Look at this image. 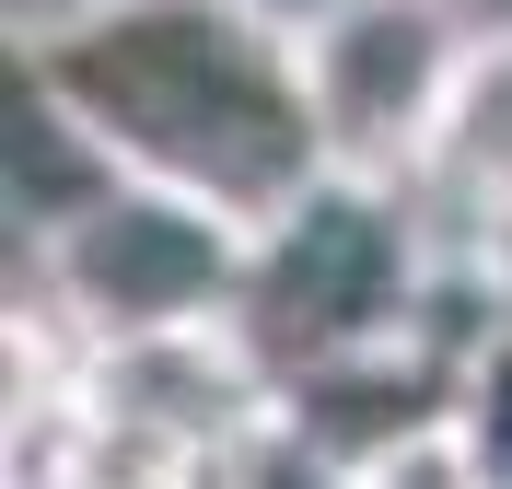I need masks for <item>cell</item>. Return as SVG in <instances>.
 <instances>
[{"instance_id": "6da1fadb", "label": "cell", "mask_w": 512, "mask_h": 489, "mask_svg": "<svg viewBox=\"0 0 512 489\" xmlns=\"http://www.w3.org/2000/svg\"><path fill=\"white\" fill-rule=\"evenodd\" d=\"M12 82L47 94L128 187L198 198L245 233L338 175L303 35L268 0H59L12 35Z\"/></svg>"}, {"instance_id": "7a4b0ae2", "label": "cell", "mask_w": 512, "mask_h": 489, "mask_svg": "<svg viewBox=\"0 0 512 489\" xmlns=\"http://www.w3.org/2000/svg\"><path fill=\"white\" fill-rule=\"evenodd\" d=\"M443 245L419 222V187H373V175H326L315 198H291L280 222L245 245V292L233 326L268 361V385H303L326 361L396 350L431 315Z\"/></svg>"}, {"instance_id": "3957f363", "label": "cell", "mask_w": 512, "mask_h": 489, "mask_svg": "<svg viewBox=\"0 0 512 489\" xmlns=\"http://www.w3.org/2000/svg\"><path fill=\"white\" fill-rule=\"evenodd\" d=\"M245 245H256L245 222L117 175L82 222H59L47 245H35V268H47L35 303H47L82 350L152 338V326H210V315H233V292H245Z\"/></svg>"}, {"instance_id": "277c9868", "label": "cell", "mask_w": 512, "mask_h": 489, "mask_svg": "<svg viewBox=\"0 0 512 489\" xmlns=\"http://www.w3.org/2000/svg\"><path fill=\"white\" fill-rule=\"evenodd\" d=\"M291 35H303V82H315V117H326V163L408 187L454 70L478 47L466 0H303Z\"/></svg>"}, {"instance_id": "5b68a950", "label": "cell", "mask_w": 512, "mask_h": 489, "mask_svg": "<svg viewBox=\"0 0 512 489\" xmlns=\"http://www.w3.org/2000/svg\"><path fill=\"white\" fill-rule=\"evenodd\" d=\"M419 210H454L466 233L512 222V24H478L466 70H454L443 117H431V152H419Z\"/></svg>"}, {"instance_id": "8992f818", "label": "cell", "mask_w": 512, "mask_h": 489, "mask_svg": "<svg viewBox=\"0 0 512 489\" xmlns=\"http://www.w3.org/2000/svg\"><path fill=\"white\" fill-rule=\"evenodd\" d=\"M454 431H466V455L489 466V489H512V326L466 361V396H454Z\"/></svg>"}, {"instance_id": "52a82bcc", "label": "cell", "mask_w": 512, "mask_h": 489, "mask_svg": "<svg viewBox=\"0 0 512 489\" xmlns=\"http://www.w3.org/2000/svg\"><path fill=\"white\" fill-rule=\"evenodd\" d=\"M350 489H489V466L466 455V431H419V443H396V455H373V466H350Z\"/></svg>"}, {"instance_id": "ba28073f", "label": "cell", "mask_w": 512, "mask_h": 489, "mask_svg": "<svg viewBox=\"0 0 512 489\" xmlns=\"http://www.w3.org/2000/svg\"><path fill=\"white\" fill-rule=\"evenodd\" d=\"M478 257L501 268V303H512V222H501V233H478Z\"/></svg>"}]
</instances>
